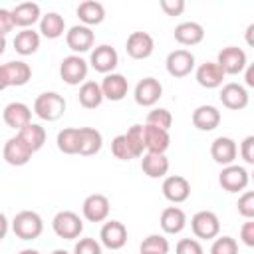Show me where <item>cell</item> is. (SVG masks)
Returning <instances> with one entry per match:
<instances>
[{
	"label": "cell",
	"mask_w": 254,
	"mask_h": 254,
	"mask_svg": "<svg viewBox=\"0 0 254 254\" xmlns=\"http://www.w3.org/2000/svg\"><path fill=\"white\" fill-rule=\"evenodd\" d=\"M65 111V99L58 91H44L34 99V113L44 121H58Z\"/></svg>",
	"instance_id": "obj_1"
},
{
	"label": "cell",
	"mask_w": 254,
	"mask_h": 254,
	"mask_svg": "<svg viewBox=\"0 0 254 254\" xmlns=\"http://www.w3.org/2000/svg\"><path fill=\"white\" fill-rule=\"evenodd\" d=\"M12 230L20 240H36L44 232V220L34 210H22L14 216Z\"/></svg>",
	"instance_id": "obj_2"
},
{
	"label": "cell",
	"mask_w": 254,
	"mask_h": 254,
	"mask_svg": "<svg viewBox=\"0 0 254 254\" xmlns=\"http://www.w3.org/2000/svg\"><path fill=\"white\" fill-rule=\"evenodd\" d=\"M216 65L222 69L224 75H238L248 65L246 52L242 48H236V46H226V48H222L218 52Z\"/></svg>",
	"instance_id": "obj_3"
},
{
	"label": "cell",
	"mask_w": 254,
	"mask_h": 254,
	"mask_svg": "<svg viewBox=\"0 0 254 254\" xmlns=\"http://www.w3.org/2000/svg\"><path fill=\"white\" fill-rule=\"evenodd\" d=\"M52 228L64 240H75L83 232V222L73 210H60L52 220Z\"/></svg>",
	"instance_id": "obj_4"
},
{
	"label": "cell",
	"mask_w": 254,
	"mask_h": 254,
	"mask_svg": "<svg viewBox=\"0 0 254 254\" xmlns=\"http://www.w3.org/2000/svg\"><path fill=\"white\" fill-rule=\"evenodd\" d=\"M190 228H192V234L196 238L212 240L220 232V220L212 210H198L190 218Z\"/></svg>",
	"instance_id": "obj_5"
},
{
	"label": "cell",
	"mask_w": 254,
	"mask_h": 254,
	"mask_svg": "<svg viewBox=\"0 0 254 254\" xmlns=\"http://www.w3.org/2000/svg\"><path fill=\"white\" fill-rule=\"evenodd\" d=\"M87 62L81 56H65L60 64V75L67 85H79L87 77Z\"/></svg>",
	"instance_id": "obj_6"
},
{
	"label": "cell",
	"mask_w": 254,
	"mask_h": 254,
	"mask_svg": "<svg viewBox=\"0 0 254 254\" xmlns=\"http://www.w3.org/2000/svg\"><path fill=\"white\" fill-rule=\"evenodd\" d=\"M250 183V177H248V171L240 165H226L222 167L220 175H218V185L226 190V192H240L248 187Z\"/></svg>",
	"instance_id": "obj_7"
},
{
	"label": "cell",
	"mask_w": 254,
	"mask_h": 254,
	"mask_svg": "<svg viewBox=\"0 0 254 254\" xmlns=\"http://www.w3.org/2000/svg\"><path fill=\"white\" fill-rule=\"evenodd\" d=\"M93 42H95V34L91 32V28L83 24H75L65 32V44L75 56L89 52L93 48Z\"/></svg>",
	"instance_id": "obj_8"
},
{
	"label": "cell",
	"mask_w": 254,
	"mask_h": 254,
	"mask_svg": "<svg viewBox=\"0 0 254 254\" xmlns=\"http://www.w3.org/2000/svg\"><path fill=\"white\" fill-rule=\"evenodd\" d=\"M163 95V85L159 79L155 77H143L137 85H135V103L141 107H153Z\"/></svg>",
	"instance_id": "obj_9"
},
{
	"label": "cell",
	"mask_w": 254,
	"mask_h": 254,
	"mask_svg": "<svg viewBox=\"0 0 254 254\" xmlns=\"http://www.w3.org/2000/svg\"><path fill=\"white\" fill-rule=\"evenodd\" d=\"M89 64L95 71L99 73H113V69L117 67L119 64V56L115 52V48H111L109 44H101L97 46L95 50H91V56H89Z\"/></svg>",
	"instance_id": "obj_10"
},
{
	"label": "cell",
	"mask_w": 254,
	"mask_h": 254,
	"mask_svg": "<svg viewBox=\"0 0 254 254\" xmlns=\"http://www.w3.org/2000/svg\"><path fill=\"white\" fill-rule=\"evenodd\" d=\"M127 56L133 60H147L155 50V40L147 32H131L125 44Z\"/></svg>",
	"instance_id": "obj_11"
},
{
	"label": "cell",
	"mask_w": 254,
	"mask_h": 254,
	"mask_svg": "<svg viewBox=\"0 0 254 254\" xmlns=\"http://www.w3.org/2000/svg\"><path fill=\"white\" fill-rule=\"evenodd\" d=\"M167 71L169 75L173 77H187L192 69H194V56L189 52V50H173L169 56H167Z\"/></svg>",
	"instance_id": "obj_12"
},
{
	"label": "cell",
	"mask_w": 254,
	"mask_h": 254,
	"mask_svg": "<svg viewBox=\"0 0 254 254\" xmlns=\"http://www.w3.org/2000/svg\"><path fill=\"white\" fill-rule=\"evenodd\" d=\"M161 190H163V196L169 202L179 204V202H185L190 196V183L181 175H169L163 181Z\"/></svg>",
	"instance_id": "obj_13"
},
{
	"label": "cell",
	"mask_w": 254,
	"mask_h": 254,
	"mask_svg": "<svg viewBox=\"0 0 254 254\" xmlns=\"http://www.w3.org/2000/svg\"><path fill=\"white\" fill-rule=\"evenodd\" d=\"M32 77V67L22 60H12L2 65V79L6 87H20L26 85Z\"/></svg>",
	"instance_id": "obj_14"
},
{
	"label": "cell",
	"mask_w": 254,
	"mask_h": 254,
	"mask_svg": "<svg viewBox=\"0 0 254 254\" xmlns=\"http://www.w3.org/2000/svg\"><path fill=\"white\" fill-rule=\"evenodd\" d=\"M99 240L109 250H119L127 244V228L119 220H109L99 230Z\"/></svg>",
	"instance_id": "obj_15"
},
{
	"label": "cell",
	"mask_w": 254,
	"mask_h": 254,
	"mask_svg": "<svg viewBox=\"0 0 254 254\" xmlns=\"http://www.w3.org/2000/svg\"><path fill=\"white\" fill-rule=\"evenodd\" d=\"M81 212L89 222H103L109 216V198L101 192L89 194L81 204Z\"/></svg>",
	"instance_id": "obj_16"
},
{
	"label": "cell",
	"mask_w": 254,
	"mask_h": 254,
	"mask_svg": "<svg viewBox=\"0 0 254 254\" xmlns=\"http://www.w3.org/2000/svg\"><path fill=\"white\" fill-rule=\"evenodd\" d=\"M218 97H220V103H222L226 109H232V111L244 109V107L248 105V99H250L246 87L240 85V83H234V81L222 85Z\"/></svg>",
	"instance_id": "obj_17"
},
{
	"label": "cell",
	"mask_w": 254,
	"mask_h": 254,
	"mask_svg": "<svg viewBox=\"0 0 254 254\" xmlns=\"http://www.w3.org/2000/svg\"><path fill=\"white\" fill-rule=\"evenodd\" d=\"M2 117H4V123L16 131L24 129L28 123H32V109L22 103V101H12L4 107L2 111Z\"/></svg>",
	"instance_id": "obj_18"
},
{
	"label": "cell",
	"mask_w": 254,
	"mask_h": 254,
	"mask_svg": "<svg viewBox=\"0 0 254 254\" xmlns=\"http://www.w3.org/2000/svg\"><path fill=\"white\" fill-rule=\"evenodd\" d=\"M2 155H4V161L12 167H24L30 159H32V151L22 143V139L18 135L10 137L6 143H4V149H2Z\"/></svg>",
	"instance_id": "obj_19"
},
{
	"label": "cell",
	"mask_w": 254,
	"mask_h": 254,
	"mask_svg": "<svg viewBox=\"0 0 254 254\" xmlns=\"http://www.w3.org/2000/svg\"><path fill=\"white\" fill-rule=\"evenodd\" d=\"M101 87V93H103V99H109V101H121L127 91H129V81L125 75L121 73H107L103 77V81L99 83Z\"/></svg>",
	"instance_id": "obj_20"
},
{
	"label": "cell",
	"mask_w": 254,
	"mask_h": 254,
	"mask_svg": "<svg viewBox=\"0 0 254 254\" xmlns=\"http://www.w3.org/2000/svg\"><path fill=\"white\" fill-rule=\"evenodd\" d=\"M236 155H238V147H236L234 139H230V137H216L210 145V157L214 159V163H218L222 167L232 165Z\"/></svg>",
	"instance_id": "obj_21"
},
{
	"label": "cell",
	"mask_w": 254,
	"mask_h": 254,
	"mask_svg": "<svg viewBox=\"0 0 254 254\" xmlns=\"http://www.w3.org/2000/svg\"><path fill=\"white\" fill-rule=\"evenodd\" d=\"M143 133H145V151L147 153H161V155H165V151L171 147L169 131L153 127V125H143Z\"/></svg>",
	"instance_id": "obj_22"
},
{
	"label": "cell",
	"mask_w": 254,
	"mask_h": 254,
	"mask_svg": "<svg viewBox=\"0 0 254 254\" xmlns=\"http://www.w3.org/2000/svg\"><path fill=\"white\" fill-rule=\"evenodd\" d=\"M12 20H14V26H20L22 30L34 26L40 18H42V12H40V6L36 2H22V4H16L12 10Z\"/></svg>",
	"instance_id": "obj_23"
},
{
	"label": "cell",
	"mask_w": 254,
	"mask_h": 254,
	"mask_svg": "<svg viewBox=\"0 0 254 254\" xmlns=\"http://www.w3.org/2000/svg\"><path fill=\"white\" fill-rule=\"evenodd\" d=\"M175 40L183 46H196L204 40V28L198 24V22H181L175 32H173Z\"/></svg>",
	"instance_id": "obj_24"
},
{
	"label": "cell",
	"mask_w": 254,
	"mask_h": 254,
	"mask_svg": "<svg viewBox=\"0 0 254 254\" xmlns=\"http://www.w3.org/2000/svg\"><path fill=\"white\" fill-rule=\"evenodd\" d=\"M192 125L198 131H212L220 125V111L214 105H198L192 111Z\"/></svg>",
	"instance_id": "obj_25"
},
{
	"label": "cell",
	"mask_w": 254,
	"mask_h": 254,
	"mask_svg": "<svg viewBox=\"0 0 254 254\" xmlns=\"http://www.w3.org/2000/svg\"><path fill=\"white\" fill-rule=\"evenodd\" d=\"M79 129V149L77 155L89 157L101 151L103 147V135L95 127H77Z\"/></svg>",
	"instance_id": "obj_26"
},
{
	"label": "cell",
	"mask_w": 254,
	"mask_h": 254,
	"mask_svg": "<svg viewBox=\"0 0 254 254\" xmlns=\"http://www.w3.org/2000/svg\"><path fill=\"white\" fill-rule=\"evenodd\" d=\"M222 79H224V73L216 65V62H204L196 67V81L200 87H206V89L220 87Z\"/></svg>",
	"instance_id": "obj_27"
},
{
	"label": "cell",
	"mask_w": 254,
	"mask_h": 254,
	"mask_svg": "<svg viewBox=\"0 0 254 254\" xmlns=\"http://www.w3.org/2000/svg\"><path fill=\"white\" fill-rule=\"evenodd\" d=\"M159 222H161L163 232H167V234H179L187 226V214L179 206H167L161 212Z\"/></svg>",
	"instance_id": "obj_28"
},
{
	"label": "cell",
	"mask_w": 254,
	"mask_h": 254,
	"mask_svg": "<svg viewBox=\"0 0 254 254\" xmlns=\"http://www.w3.org/2000/svg\"><path fill=\"white\" fill-rule=\"evenodd\" d=\"M141 169L149 179H161L169 173V159L161 153H145L141 159Z\"/></svg>",
	"instance_id": "obj_29"
},
{
	"label": "cell",
	"mask_w": 254,
	"mask_h": 254,
	"mask_svg": "<svg viewBox=\"0 0 254 254\" xmlns=\"http://www.w3.org/2000/svg\"><path fill=\"white\" fill-rule=\"evenodd\" d=\"M77 18L83 22V26H97L105 20V8L101 2L95 0H85L77 6Z\"/></svg>",
	"instance_id": "obj_30"
},
{
	"label": "cell",
	"mask_w": 254,
	"mask_h": 254,
	"mask_svg": "<svg viewBox=\"0 0 254 254\" xmlns=\"http://www.w3.org/2000/svg\"><path fill=\"white\" fill-rule=\"evenodd\" d=\"M20 139H22V143L32 151V155L36 153V151H40L42 147H44V143H46V129L42 127V125H38V123H28L24 129H20L18 133H16Z\"/></svg>",
	"instance_id": "obj_31"
},
{
	"label": "cell",
	"mask_w": 254,
	"mask_h": 254,
	"mask_svg": "<svg viewBox=\"0 0 254 254\" xmlns=\"http://www.w3.org/2000/svg\"><path fill=\"white\" fill-rule=\"evenodd\" d=\"M65 32V20L58 12H48L40 18V34L48 40H56L64 36Z\"/></svg>",
	"instance_id": "obj_32"
},
{
	"label": "cell",
	"mask_w": 254,
	"mask_h": 254,
	"mask_svg": "<svg viewBox=\"0 0 254 254\" xmlns=\"http://www.w3.org/2000/svg\"><path fill=\"white\" fill-rule=\"evenodd\" d=\"M40 48V34L34 32L32 28H26V30H20L14 38V50L20 54V56H32L36 54Z\"/></svg>",
	"instance_id": "obj_33"
},
{
	"label": "cell",
	"mask_w": 254,
	"mask_h": 254,
	"mask_svg": "<svg viewBox=\"0 0 254 254\" xmlns=\"http://www.w3.org/2000/svg\"><path fill=\"white\" fill-rule=\"evenodd\" d=\"M77 99L81 103V107L85 109H95L103 103V93H101V87L97 81H83L81 87H79V93H77Z\"/></svg>",
	"instance_id": "obj_34"
},
{
	"label": "cell",
	"mask_w": 254,
	"mask_h": 254,
	"mask_svg": "<svg viewBox=\"0 0 254 254\" xmlns=\"http://www.w3.org/2000/svg\"><path fill=\"white\" fill-rule=\"evenodd\" d=\"M58 149L65 155H77L79 149V129L77 127H65L58 133Z\"/></svg>",
	"instance_id": "obj_35"
},
{
	"label": "cell",
	"mask_w": 254,
	"mask_h": 254,
	"mask_svg": "<svg viewBox=\"0 0 254 254\" xmlns=\"http://www.w3.org/2000/svg\"><path fill=\"white\" fill-rule=\"evenodd\" d=\"M123 135H125V139H127V143H129V147H131L135 159L141 157L143 151H145V133H143V125H131V127L127 129V133H123Z\"/></svg>",
	"instance_id": "obj_36"
},
{
	"label": "cell",
	"mask_w": 254,
	"mask_h": 254,
	"mask_svg": "<svg viewBox=\"0 0 254 254\" xmlns=\"http://www.w3.org/2000/svg\"><path fill=\"white\" fill-rule=\"evenodd\" d=\"M145 125H153V127H159V129L169 131L171 125H173V115H171V111L165 109V107H155V109H151V111L147 113Z\"/></svg>",
	"instance_id": "obj_37"
},
{
	"label": "cell",
	"mask_w": 254,
	"mask_h": 254,
	"mask_svg": "<svg viewBox=\"0 0 254 254\" xmlns=\"http://www.w3.org/2000/svg\"><path fill=\"white\" fill-rule=\"evenodd\" d=\"M141 252H151V254H167L169 252V240L161 234H149L141 242Z\"/></svg>",
	"instance_id": "obj_38"
},
{
	"label": "cell",
	"mask_w": 254,
	"mask_h": 254,
	"mask_svg": "<svg viewBox=\"0 0 254 254\" xmlns=\"http://www.w3.org/2000/svg\"><path fill=\"white\" fill-rule=\"evenodd\" d=\"M111 153L119 161H131V159H135V155H133V151H131V147H129V143H127V139H125L123 133L117 135V137H113V141H111Z\"/></svg>",
	"instance_id": "obj_39"
},
{
	"label": "cell",
	"mask_w": 254,
	"mask_h": 254,
	"mask_svg": "<svg viewBox=\"0 0 254 254\" xmlns=\"http://www.w3.org/2000/svg\"><path fill=\"white\" fill-rule=\"evenodd\" d=\"M210 254H238V244L232 236H220L212 242Z\"/></svg>",
	"instance_id": "obj_40"
},
{
	"label": "cell",
	"mask_w": 254,
	"mask_h": 254,
	"mask_svg": "<svg viewBox=\"0 0 254 254\" xmlns=\"http://www.w3.org/2000/svg\"><path fill=\"white\" fill-rule=\"evenodd\" d=\"M238 212L246 218V220H252L254 218V192L252 190H246L242 192V196L238 198Z\"/></svg>",
	"instance_id": "obj_41"
},
{
	"label": "cell",
	"mask_w": 254,
	"mask_h": 254,
	"mask_svg": "<svg viewBox=\"0 0 254 254\" xmlns=\"http://www.w3.org/2000/svg\"><path fill=\"white\" fill-rule=\"evenodd\" d=\"M73 254H101V244L95 238H79L73 246Z\"/></svg>",
	"instance_id": "obj_42"
},
{
	"label": "cell",
	"mask_w": 254,
	"mask_h": 254,
	"mask_svg": "<svg viewBox=\"0 0 254 254\" xmlns=\"http://www.w3.org/2000/svg\"><path fill=\"white\" fill-rule=\"evenodd\" d=\"M175 252H177V254H204L200 242L194 240V238H181V240L177 242Z\"/></svg>",
	"instance_id": "obj_43"
},
{
	"label": "cell",
	"mask_w": 254,
	"mask_h": 254,
	"mask_svg": "<svg viewBox=\"0 0 254 254\" xmlns=\"http://www.w3.org/2000/svg\"><path fill=\"white\" fill-rule=\"evenodd\" d=\"M161 10L167 14V16H181L185 12V0H161Z\"/></svg>",
	"instance_id": "obj_44"
},
{
	"label": "cell",
	"mask_w": 254,
	"mask_h": 254,
	"mask_svg": "<svg viewBox=\"0 0 254 254\" xmlns=\"http://www.w3.org/2000/svg\"><path fill=\"white\" fill-rule=\"evenodd\" d=\"M240 155L248 165L254 163V135L244 137V141L240 143Z\"/></svg>",
	"instance_id": "obj_45"
},
{
	"label": "cell",
	"mask_w": 254,
	"mask_h": 254,
	"mask_svg": "<svg viewBox=\"0 0 254 254\" xmlns=\"http://www.w3.org/2000/svg\"><path fill=\"white\" fill-rule=\"evenodd\" d=\"M14 30V20H12V12L8 8H0V36L6 38L8 32Z\"/></svg>",
	"instance_id": "obj_46"
},
{
	"label": "cell",
	"mask_w": 254,
	"mask_h": 254,
	"mask_svg": "<svg viewBox=\"0 0 254 254\" xmlns=\"http://www.w3.org/2000/svg\"><path fill=\"white\" fill-rule=\"evenodd\" d=\"M240 238L246 246H254V222L252 220H246L240 228Z\"/></svg>",
	"instance_id": "obj_47"
},
{
	"label": "cell",
	"mask_w": 254,
	"mask_h": 254,
	"mask_svg": "<svg viewBox=\"0 0 254 254\" xmlns=\"http://www.w3.org/2000/svg\"><path fill=\"white\" fill-rule=\"evenodd\" d=\"M8 234V218L4 212H0V240H4Z\"/></svg>",
	"instance_id": "obj_48"
},
{
	"label": "cell",
	"mask_w": 254,
	"mask_h": 254,
	"mask_svg": "<svg viewBox=\"0 0 254 254\" xmlns=\"http://www.w3.org/2000/svg\"><path fill=\"white\" fill-rule=\"evenodd\" d=\"M246 85L248 87H254V65L252 64L246 65Z\"/></svg>",
	"instance_id": "obj_49"
},
{
	"label": "cell",
	"mask_w": 254,
	"mask_h": 254,
	"mask_svg": "<svg viewBox=\"0 0 254 254\" xmlns=\"http://www.w3.org/2000/svg\"><path fill=\"white\" fill-rule=\"evenodd\" d=\"M252 32H254V24H250L248 28H246V42L252 46Z\"/></svg>",
	"instance_id": "obj_50"
},
{
	"label": "cell",
	"mask_w": 254,
	"mask_h": 254,
	"mask_svg": "<svg viewBox=\"0 0 254 254\" xmlns=\"http://www.w3.org/2000/svg\"><path fill=\"white\" fill-rule=\"evenodd\" d=\"M4 50H6V38H4V36H0V56L4 54Z\"/></svg>",
	"instance_id": "obj_51"
},
{
	"label": "cell",
	"mask_w": 254,
	"mask_h": 254,
	"mask_svg": "<svg viewBox=\"0 0 254 254\" xmlns=\"http://www.w3.org/2000/svg\"><path fill=\"white\" fill-rule=\"evenodd\" d=\"M20 254H40V252H38V250H34V248H24Z\"/></svg>",
	"instance_id": "obj_52"
},
{
	"label": "cell",
	"mask_w": 254,
	"mask_h": 254,
	"mask_svg": "<svg viewBox=\"0 0 254 254\" xmlns=\"http://www.w3.org/2000/svg\"><path fill=\"white\" fill-rule=\"evenodd\" d=\"M2 89H6V83H4V79H2V65H0V91Z\"/></svg>",
	"instance_id": "obj_53"
},
{
	"label": "cell",
	"mask_w": 254,
	"mask_h": 254,
	"mask_svg": "<svg viewBox=\"0 0 254 254\" xmlns=\"http://www.w3.org/2000/svg\"><path fill=\"white\" fill-rule=\"evenodd\" d=\"M52 254H69V252H67V250H64V248H56Z\"/></svg>",
	"instance_id": "obj_54"
},
{
	"label": "cell",
	"mask_w": 254,
	"mask_h": 254,
	"mask_svg": "<svg viewBox=\"0 0 254 254\" xmlns=\"http://www.w3.org/2000/svg\"><path fill=\"white\" fill-rule=\"evenodd\" d=\"M139 254H151V252H139Z\"/></svg>",
	"instance_id": "obj_55"
}]
</instances>
